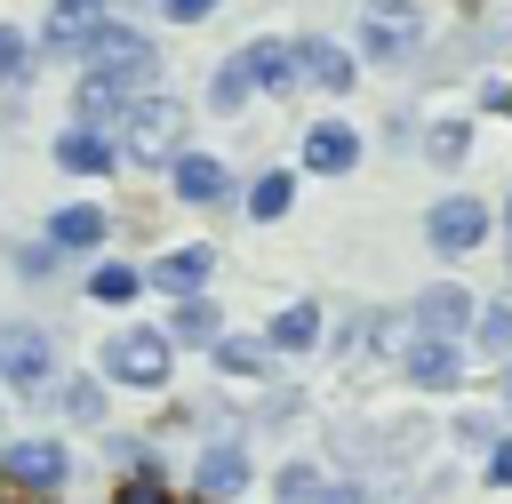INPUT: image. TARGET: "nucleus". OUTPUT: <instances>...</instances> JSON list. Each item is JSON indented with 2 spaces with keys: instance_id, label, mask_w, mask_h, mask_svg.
Here are the masks:
<instances>
[{
  "instance_id": "1",
  "label": "nucleus",
  "mask_w": 512,
  "mask_h": 504,
  "mask_svg": "<svg viewBox=\"0 0 512 504\" xmlns=\"http://www.w3.org/2000/svg\"><path fill=\"white\" fill-rule=\"evenodd\" d=\"M184 104L176 96H128L120 104V144H128V160H176V144H184Z\"/></svg>"
},
{
  "instance_id": "2",
  "label": "nucleus",
  "mask_w": 512,
  "mask_h": 504,
  "mask_svg": "<svg viewBox=\"0 0 512 504\" xmlns=\"http://www.w3.org/2000/svg\"><path fill=\"white\" fill-rule=\"evenodd\" d=\"M72 48H88L96 80H112V88H128V80H144V72H152V40H144V32H128V24H88Z\"/></svg>"
},
{
  "instance_id": "3",
  "label": "nucleus",
  "mask_w": 512,
  "mask_h": 504,
  "mask_svg": "<svg viewBox=\"0 0 512 504\" xmlns=\"http://www.w3.org/2000/svg\"><path fill=\"white\" fill-rule=\"evenodd\" d=\"M104 376L112 384H160L168 376V336L160 328H120L104 344Z\"/></svg>"
},
{
  "instance_id": "4",
  "label": "nucleus",
  "mask_w": 512,
  "mask_h": 504,
  "mask_svg": "<svg viewBox=\"0 0 512 504\" xmlns=\"http://www.w3.org/2000/svg\"><path fill=\"white\" fill-rule=\"evenodd\" d=\"M416 40H424V16H416L408 0H368V16H360V48H368L376 64L408 56Z\"/></svg>"
},
{
  "instance_id": "5",
  "label": "nucleus",
  "mask_w": 512,
  "mask_h": 504,
  "mask_svg": "<svg viewBox=\"0 0 512 504\" xmlns=\"http://www.w3.org/2000/svg\"><path fill=\"white\" fill-rule=\"evenodd\" d=\"M0 480H8L16 496H56V488H64V448H56V440H16L8 464H0Z\"/></svg>"
},
{
  "instance_id": "6",
  "label": "nucleus",
  "mask_w": 512,
  "mask_h": 504,
  "mask_svg": "<svg viewBox=\"0 0 512 504\" xmlns=\"http://www.w3.org/2000/svg\"><path fill=\"white\" fill-rule=\"evenodd\" d=\"M480 232H488V208H480L472 192H456V200H440V208L424 216V240H432L440 256H464V248H472Z\"/></svg>"
},
{
  "instance_id": "7",
  "label": "nucleus",
  "mask_w": 512,
  "mask_h": 504,
  "mask_svg": "<svg viewBox=\"0 0 512 504\" xmlns=\"http://www.w3.org/2000/svg\"><path fill=\"white\" fill-rule=\"evenodd\" d=\"M416 320H424V336H432V344H456V336L472 328V296L440 280V288H424V296H416Z\"/></svg>"
},
{
  "instance_id": "8",
  "label": "nucleus",
  "mask_w": 512,
  "mask_h": 504,
  "mask_svg": "<svg viewBox=\"0 0 512 504\" xmlns=\"http://www.w3.org/2000/svg\"><path fill=\"white\" fill-rule=\"evenodd\" d=\"M288 56H296V80H312V88H328V96L352 88V56H344V48H328V40H288Z\"/></svg>"
},
{
  "instance_id": "9",
  "label": "nucleus",
  "mask_w": 512,
  "mask_h": 504,
  "mask_svg": "<svg viewBox=\"0 0 512 504\" xmlns=\"http://www.w3.org/2000/svg\"><path fill=\"white\" fill-rule=\"evenodd\" d=\"M232 64L248 72V88H288V80H296V56H288V40H248Z\"/></svg>"
},
{
  "instance_id": "10",
  "label": "nucleus",
  "mask_w": 512,
  "mask_h": 504,
  "mask_svg": "<svg viewBox=\"0 0 512 504\" xmlns=\"http://www.w3.org/2000/svg\"><path fill=\"white\" fill-rule=\"evenodd\" d=\"M360 160V136L352 128H336V120H320L312 136H304V168H320V176H344Z\"/></svg>"
},
{
  "instance_id": "11",
  "label": "nucleus",
  "mask_w": 512,
  "mask_h": 504,
  "mask_svg": "<svg viewBox=\"0 0 512 504\" xmlns=\"http://www.w3.org/2000/svg\"><path fill=\"white\" fill-rule=\"evenodd\" d=\"M272 488H280V504H352V488H336L320 464H288Z\"/></svg>"
},
{
  "instance_id": "12",
  "label": "nucleus",
  "mask_w": 512,
  "mask_h": 504,
  "mask_svg": "<svg viewBox=\"0 0 512 504\" xmlns=\"http://www.w3.org/2000/svg\"><path fill=\"white\" fill-rule=\"evenodd\" d=\"M0 368H8L16 384H40V376H48V336H40V328H8Z\"/></svg>"
},
{
  "instance_id": "13",
  "label": "nucleus",
  "mask_w": 512,
  "mask_h": 504,
  "mask_svg": "<svg viewBox=\"0 0 512 504\" xmlns=\"http://www.w3.org/2000/svg\"><path fill=\"white\" fill-rule=\"evenodd\" d=\"M176 200H192V208L224 200V168H216L208 152H184V160H176Z\"/></svg>"
},
{
  "instance_id": "14",
  "label": "nucleus",
  "mask_w": 512,
  "mask_h": 504,
  "mask_svg": "<svg viewBox=\"0 0 512 504\" xmlns=\"http://www.w3.org/2000/svg\"><path fill=\"white\" fill-rule=\"evenodd\" d=\"M208 264H216L208 248H176V256H160V264H152V280H160V288H176V296H200V288H208Z\"/></svg>"
},
{
  "instance_id": "15",
  "label": "nucleus",
  "mask_w": 512,
  "mask_h": 504,
  "mask_svg": "<svg viewBox=\"0 0 512 504\" xmlns=\"http://www.w3.org/2000/svg\"><path fill=\"white\" fill-rule=\"evenodd\" d=\"M408 376H416V384H432V392H448V384L464 376V368H456V344H432V336H424V344H408Z\"/></svg>"
},
{
  "instance_id": "16",
  "label": "nucleus",
  "mask_w": 512,
  "mask_h": 504,
  "mask_svg": "<svg viewBox=\"0 0 512 504\" xmlns=\"http://www.w3.org/2000/svg\"><path fill=\"white\" fill-rule=\"evenodd\" d=\"M248 488V456L240 448H208L200 456V496H240Z\"/></svg>"
},
{
  "instance_id": "17",
  "label": "nucleus",
  "mask_w": 512,
  "mask_h": 504,
  "mask_svg": "<svg viewBox=\"0 0 512 504\" xmlns=\"http://www.w3.org/2000/svg\"><path fill=\"white\" fill-rule=\"evenodd\" d=\"M48 240L56 248H96L104 240V208H56L48 216Z\"/></svg>"
},
{
  "instance_id": "18",
  "label": "nucleus",
  "mask_w": 512,
  "mask_h": 504,
  "mask_svg": "<svg viewBox=\"0 0 512 504\" xmlns=\"http://www.w3.org/2000/svg\"><path fill=\"white\" fill-rule=\"evenodd\" d=\"M120 104H128V88H112V80H96V72L80 80V128H88V136H96L104 120H120Z\"/></svg>"
},
{
  "instance_id": "19",
  "label": "nucleus",
  "mask_w": 512,
  "mask_h": 504,
  "mask_svg": "<svg viewBox=\"0 0 512 504\" xmlns=\"http://www.w3.org/2000/svg\"><path fill=\"white\" fill-rule=\"evenodd\" d=\"M56 160H64L72 176H104V168H112V152H104V136H88V128H64V144H56Z\"/></svg>"
},
{
  "instance_id": "20",
  "label": "nucleus",
  "mask_w": 512,
  "mask_h": 504,
  "mask_svg": "<svg viewBox=\"0 0 512 504\" xmlns=\"http://www.w3.org/2000/svg\"><path fill=\"white\" fill-rule=\"evenodd\" d=\"M312 336H320V312H312V304H288V312L272 320V344H280V352H304Z\"/></svg>"
},
{
  "instance_id": "21",
  "label": "nucleus",
  "mask_w": 512,
  "mask_h": 504,
  "mask_svg": "<svg viewBox=\"0 0 512 504\" xmlns=\"http://www.w3.org/2000/svg\"><path fill=\"white\" fill-rule=\"evenodd\" d=\"M216 368H232V376H264V336H216Z\"/></svg>"
},
{
  "instance_id": "22",
  "label": "nucleus",
  "mask_w": 512,
  "mask_h": 504,
  "mask_svg": "<svg viewBox=\"0 0 512 504\" xmlns=\"http://www.w3.org/2000/svg\"><path fill=\"white\" fill-rule=\"evenodd\" d=\"M88 24H96V0H56V8H48V40H64V48H72Z\"/></svg>"
},
{
  "instance_id": "23",
  "label": "nucleus",
  "mask_w": 512,
  "mask_h": 504,
  "mask_svg": "<svg viewBox=\"0 0 512 504\" xmlns=\"http://www.w3.org/2000/svg\"><path fill=\"white\" fill-rule=\"evenodd\" d=\"M176 336H184V344H216V304L184 296V304H176Z\"/></svg>"
},
{
  "instance_id": "24",
  "label": "nucleus",
  "mask_w": 512,
  "mask_h": 504,
  "mask_svg": "<svg viewBox=\"0 0 512 504\" xmlns=\"http://www.w3.org/2000/svg\"><path fill=\"white\" fill-rule=\"evenodd\" d=\"M88 296H96V304H120V296H136V264H96Z\"/></svg>"
},
{
  "instance_id": "25",
  "label": "nucleus",
  "mask_w": 512,
  "mask_h": 504,
  "mask_svg": "<svg viewBox=\"0 0 512 504\" xmlns=\"http://www.w3.org/2000/svg\"><path fill=\"white\" fill-rule=\"evenodd\" d=\"M248 216L264 224V216H288V176H256V192H248Z\"/></svg>"
},
{
  "instance_id": "26",
  "label": "nucleus",
  "mask_w": 512,
  "mask_h": 504,
  "mask_svg": "<svg viewBox=\"0 0 512 504\" xmlns=\"http://www.w3.org/2000/svg\"><path fill=\"white\" fill-rule=\"evenodd\" d=\"M480 344H488L496 360H512V304H496V312H480Z\"/></svg>"
},
{
  "instance_id": "27",
  "label": "nucleus",
  "mask_w": 512,
  "mask_h": 504,
  "mask_svg": "<svg viewBox=\"0 0 512 504\" xmlns=\"http://www.w3.org/2000/svg\"><path fill=\"white\" fill-rule=\"evenodd\" d=\"M240 104H248V72L224 64V72H216V112H240Z\"/></svg>"
},
{
  "instance_id": "28",
  "label": "nucleus",
  "mask_w": 512,
  "mask_h": 504,
  "mask_svg": "<svg viewBox=\"0 0 512 504\" xmlns=\"http://www.w3.org/2000/svg\"><path fill=\"white\" fill-rule=\"evenodd\" d=\"M464 144H472V136H464L456 120H440V128H432V160H464Z\"/></svg>"
},
{
  "instance_id": "29",
  "label": "nucleus",
  "mask_w": 512,
  "mask_h": 504,
  "mask_svg": "<svg viewBox=\"0 0 512 504\" xmlns=\"http://www.w3.org/2000/svg\"><path fill=\"white\" fill-rule=\"evenodd\" d=\"M112 504H176V496H168L160 480H120V496H112Z\"/></svg>"
},
{
  "instance_id": "30",
  "label": "nucleus",
  "mask_w": 512,
  "mask_h": 504,
  "mask_svg": "<svg viewBox=\"0 0 512 504\" xmlns=\"http://www.w3.org/2000/svg\"><path fill=\"white\" fill-rule=\"evenodd\" d=\"M24 56H32V48H24V32H8V24H0V72H8V80L24 72Z\"/></svg>"
},
{
  "instance_id": "31",
  "label": "nucleus",
  "mask_w": 512,
  "mask_h": 504,
  "mask_svg": "<svg viewBox=\"0 0 512 504\" xmlns=\"http://www.w3.org/2000/svg\"><path fill=\"white\" fill-rule=\"evenodd\" d=\"M64 408H72V416H80V424H88V416H96V408H104V392H96V384H72V392H64Z\"/></svg>"
},
{
  "instance_id": "32",
  "label": "nucleus",
  "mask_w": 512,
  "mask_h": 504,
  "mask_svg": "<svg viewBox=\"0 0 512 504\" xmlns=\"http://www.w3.org/2000/svg\"><path fill=\"white\" fill-rule=\"evenodd\" d=\"M208 8H216V0H168V16H176V24H200Z\"/></svg>"
},
{
  "instance_id": "33",
  "label": "nucleus",
  "mask_w": 512,
  "mask_h": 504,
  "mask_svg": "<svg viewBox=\"0 0 512 504\" xmlns=\"http://www.w3.org/2000/svg\"><path fill=\"white\" fill-rule=\"evenodd\" d=\"M488 480H496V488H512V440H504V448L488 456Z\"/></svg>"
},
{
  "instance_id": "34",
  "label": "nucleus",
  "mask_w": 512,
  "mask_h": 504,
  "mask_svg": "<svg viewBox=\"0 0 512 504\" xmlns=\"http://www.w3.org/2000/svg\"><path fill=\"white\" fill-rule=\"evenodd\" d=\"M504 400H512V368H504Z\"/></svg>"
}]
</instances>
